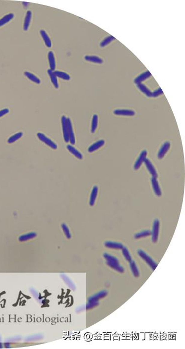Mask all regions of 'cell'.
<instances>
[{
    "label": "cell",
    "mask_w": 185,
    "mask_h": 349,
    "mask_svg": "<svg viewBox=\"0 0 185 349\" xmlns=\"http://www.w3.org/2000/svg\"><path fill=\"white\" fill-rule=\"evenodd\" d=\"M130 266L131 268V271L135 277H138L139 276V272L136 263L134 261H132L130 262Z\"/></svg>",
    "instance_id": "4316f807"
},
{
    "label": "cell",
    "mask_w": 185,
    "mask_h": 349,
    "mask_svg": "<svg viewBox=\"0 0 185 349\" xmlns=\"http://www.w3.org/2000/svg\"><path fill=\"white\" fill-rule=\"evenodd\" d=\"M147 154H148V152L146 151V150H142V151L141 152V154H139V157L134 165V169L135 170H137L138 169H139L143 162H145V161L146 159Z\"/></svg>",
    "instance_id": "5b68a950"
},
{
    "label": "cell",
    "mask_w": 185,
    "mask_h": 349,
    "mask_svg": "<svg viewBox=\"0 0 185 349\" xmlns=\"http://www.w3.org/2000/svg\"><path fill=\"white\" fill-rule=\"evenodd\" d=\"M24 73H25V76L27 77L29 80H31L35 83H37V84H40V82H41L40 79L38 78L35 75H34L33 73L28 72H25Z\"/></svg>",
    "instance_id": "d4e9b609"
},
{
    "label": "cell",
    "mask_w": 185,
    "mask_h": 349,
    "mask_svg": "<svg viewBox=\"0 0 185 349\" xmlns=\"http://www.w3.org/2000/svg\"><path fill=\"white\" fill-rule=\"evenodd\" d=\"M163 91H162V89H161V88L159 87V88H158L157 89L155 90L154 91L152 92V96H151V97H157V96H159V95H160L163 94Z\"/></svg>",
    "instance_id": "e575fe53"
},
{
    "label": "cell",
    "mask_w": 185,
    "mask_h": 349,
    "mask_svg": "<svg viewBox=\"0 0 185 349\" xmlns=\"http://www.w3.org/2000/svg\"><path fill=\"white\" fill-rule=\"evenodd\" d=\"M151 76V73L148 70V71H146V72L142 73L141 75L138 76V77H136L135 79L134 82L136 84L138 85L139 83H142V82L150 77Z\"/></svg>",
    "instance_id": "4fadbf2b"
},
{
    "label": "cell",
    "mask_w": 185,
    "mask_h": 349,
    "mask_svg": "<svg viewBox=\"0 0 185 349\" xmlns=\"http://www.w3.org/2000/svg\"><path fill=\"white\" fill-rule=\"evenodd\" d=\"M113 113L119 116H133L135 115L134 111L129 109H117L114 111Z\"/></svg>",
    "instance_id": "30bf717a"
},
{
    "label": "cell",
    "mask_w": 185,
    "mask_h": 349,
    "mask_svg": "<svg viewBox=\"0 0 185 349\" xmlns=\"http://www.w3.org/2000/svg\"><path fill=\"white\" fill-rule=\"evenodd\" d=\"M48 73L49 74V76L50 77L51 80L53 83V85L56 88H58L59 85H58V82L57 79V76L54 73V72L52 70H51L50 69H49L48 70Z\"/></svg>",
    "instance_id": "cb8c5ba5"
},
{
    "label": "cell",
    "mask_w": 185,
    "mask_h": 349,
    "mask_svg": "<svg viewBox=\"0 0 185 349\" xmlns=\"http://www.w3.org/2000/svg\"><path fill=\"white\" fill-rule=\"evenodd\" d=\"M151 183H152L153 189H154V192L155 195H157V196H160L162 193H161L160 187L159 186V183H158V180H157V177H152Z\"/></svg>",
    "instance_id": "8fae6325"
},
{
    "label": "cell",
    "mask_w": 185,
    "mask_h": 349,
    "mask_svg": "<svg viewBox=\"0 0 185 349\" xmlns=\"http://www.w3.org/2000/svg\"><path fill=\"white\" fill-rule=\"evenodd\" d=\"M53 72L57 77H60L61 79H63L64 80H69L70 79V76H69V75H68L66 73L62 72V71H59V70H55V71H53Z\"/></svg>",
    "instance_id": "484cf974"
},
{
    "label": "cell",
    "mask_w": 185,
    "mask_h": 349,
    "mask_svg": "<svg viewBox=\"0 0 185 349\" xmlns=\"http://www.w3.org/2000/svg\"><path fill=\"white\" fill-rule=\"evenodd\" d=\"M36 235H37L34 232L29 233L27 234L21 236L19 238V240H20V242H25L30 239H33L36 236Z\"/></svg>",
    "instance_id": "83f0119b"
},
{
    "label": "cell",
    "mask_w": 185,
    "mask_h": 349,
    "mask_svg": "<svg viewBox=\"0 0 185 349\" xmlns=\"http://www.w3.org/2000/svg\"><path fill=\"white\" fill-rule=\"evenodd\" d=\"M107 292L106 291H102L99 292L98 293L96 294V295H94L91 298H89L88 301L89 302H98V300H99L105 297L106 295H107Z\"/></svg>",
    "instance_id": "5bb4252c"
},
{
    "label": "cell",
    "mask_w": 185,
    "mask_h": 349,
    "mask_svg": "<svg viewBox=\"0 0 185 349\" xmlns=\"http://www.w3.org/2000/svg\"><path fill=\"white\" fill-rule=\"evenodd\" d=\"M37 136L41 142H43L52 149H56L57 148V145H56V143L43 133H38L37 134Z\"/></svg>",
    "instance_id": "277c9868"
},
{
    "label": "cell",
    "mask_w": 185,
    "mask_h": 349,
    "mask_svg": "<svg viewBox=\"0 0 185 349\" xmlns=\"http://www.w3.org/2000/svg\"><path fill=\"white\" fill-rule=\"evenodd\" d=\"M98 125V116L97 115L95 114L93 116L92 118V124H91V132L92 133H94L95 130H96V128L97 127Z\"/></svg>",
    "instance_id": "f546056e"
},
{
    "label": "cell",
    "mask_w": 185,
    "mask_h": 349,
    "mask_svg": "<svg viewBox=\"0 0 185 349\" xmlns=\"http://www.w3.org/2000/svg\"><path fill=\"white\" fill-rule=\"evenodd\" d=\"M67 148L69 151L70 152V153L73 154L78 159L82 160L83 158V156L82 154V153H80V152L79 151L73 146H72L71 145H67Z\"/></svg>",
    "instance_id": "2e32d148"
},
{
    "label": "cell",
    "mask_w": 185,
    "mask_h": 349,
    "mask_svg": "<svg viewBox=\"0 0 185 349\" xmlns=\"http://www.w3.org/2000/svg\"><path fill=\"white\" fill-rule=\"evenodd\" d=\"M40 34L41 35L42 38H43V40L44 41L46 46L48 48L51 47V45H52L51 41L50 38H49L46 31L44 30H41L40 31Z\"/></svg>",
    "instance_id": "d6986e66"
},
{
    "label": "cell",
    "mask_w": 185,
    "mask_h": 349,
    "mask_svg": "<svg viewBox=\"0 0 185 349\" xmlns=\"http://www.w3.org/2000/svg\"><path fill=\"white\" fill-rule=\"evenodd\" d=\"M122 249L123 255L124 256L127 261H128L129 262H130L131 261H132L131 255H130V253L128 249L126 247H124V246L123 248H122Z\"/></svg>",
    "instance_id": "1f68e13d"
},
{
    "label": "cell",
    "mask_w": 185,
    "mask_h": 349,
    "mask_svg": "<svg viewBox=\"0 0 185 349\" xmlns=\"http://www.w3.org/2000/svg\"><path fill=\"white\" fill-rule=\"evenodd\" d=\"M67 128H68L69 142H70V144H72V145H75V135H74V133H73L72 122H71L70 118H67Z\"/></svg>",
    "instance_id": "ba28073f"
},
{
    "label": "cell",
    "mask_w": 185,
    "mask_h": 349,
    "mask_svg": "<svg viewBox=\"0 0 185 349\" xmlns=\"http://www.w3.org/2000/svg\"><path fill=\"white\" fill-rule=\"evenodd\" d=\"M138 253L139 256L142 259H144V261L146 262V263H148V264L152 268L153 270H155L157 266V264L146 252L142 250L139 249L138 250Z\"/></svg>",
    "instance_id": "7a4b0ae2"
},
{
    "label": "cell",
    "mask_w": 185,
    "mask_h": 349,
    "mask_svg": "<svg viewBox=\"0 0 185 349\" xmlns=\"http://www.w3.org/2000/svg\"><path fill=\"white\" fill-rule=\"evenodd\" d=\"M48 58L50 70L52 71H54L56 68V62H55L54 55L52 51L49 52V53L48 54Z\"/></svg>",
    "instance_id": "e0dca14e"
},
{
    "label": "cell",
    "mask_w": 185,
    "mask_h": 349,
    "mask_svg": "<svg viewBox=\"0 0 185 349\" xmlns=\"http://www.w3.org/2000/svg\"><path fill=\"white\" fill-rule=\"evenodd\" d=\"M61 123H62V129H63L64 140L66 142H69L68 128H67V118L65 116H63L61 117Z\"/></svg>",
    "instance_id": "52a82bcc"
},
{
    "label": "cell",
    "mask_w": 185,
    "mask_h": 349,
    "mask_svg": "<svg viewBox=\"0 0 185 349\" xmlns=\"http://www.w3.org/2000/svg\"><path fill=\"white\" fill-rule=\"evenodd\" d=\"M137 86L139 90H141L142 93L145 94L146 96H148V97L152 96V92L151 91V90H149V89L145 85H144V84L142 83H139L137 85Z\"/></svg>",
    "instance_id": "44dd1931"
},
{
    "label": "cell",
    "mask_w": 185,
    "mask_h": 349,
    "mask_svg": "<svg viewBox=\"0 0 185 349\" xmlns=\"http://www.w3.org/2000/svg\"><path fill=\"white\" fill-rule=\"evenodd\" d=\"M104 245L107 248L113 249H122V248L124 247L123 245L121 243L111 241H106L104 243Z\"/></svg>",
    "instance_id": "9a60e30c"
},
{
    "label": "cell",
    "mask_w": 185,
    "mask_h": 349,
    "mask_svg": "<svg viewBox=\"0 0 185 349\" xmlns=\"http://www.w3.org/2000/svg\"><path fill=\"white\" fill-rule=\"evenodd\" d=\"M98 190V188L97 186H94L93 187L91 193L90 201H89V204L91 206H93L94 204L96 197L97 195Z\"/></svg>",
    "instance_id": "ffe728a7"
},
{
    "label": "cell",
    "mask_w": 185,
    "mask_h": 349,
    "mask_svg": "<svg viewBox=\"0 0 185 349\" xmlns=\"http://www.w3.org/2000/svg\"><path fill=\"white\" fill-rule=\"evenodd\" d=\"M159 228H160V222L158 219H155L154 221L153 224L152 231L151 232L152 235V240L154 243H157L158 240V236H159Z\"/></svg>",
    "instance_id": "3957f363"
},
{
    "label": "cell",
    "mask_w": 185,
    "mask_h": 349,
    "mask_svg": "<svg viewBox=\"0 0 185 349\" xmlns=\"http://www.w3.org/2000/svg\"><path fill=\"white\" fill-rule=\"evenodd\" d=\"M171 146V144L169 142H165L162 145V146L160 148L159 150V151L158 152V159H161L164 157L165 155L166 154L167 152L168 151V150L170 149Z\"/></svg>",
    "instance_id": "8992f818"
},
{
    "label": "cell",
    "mask_w": 185,
    "mask_h": 349,
    "mask_svg": "<svg viewBox=\"0 0 185 349\" xmlns=\"http://www.w3.org/2000/svg\"><path fill=\"white\" fill-rule=\"evenodd\" d=\"M85 59L86 61L93 62V63H98V64H102L103 63V60L97 56L86 55L85 57Z\"/></svg>",
    "instance_id": "7402d4cb"
},
{
    "label": "cell",
    "mask_w": 185,
    "mask_h": 349,
    "mask_svg": "<svg viewBox=\"0 0 185 349\" xmlns=\"http://www.w3.org/2000/svg\"><path fill=\"white\" fill-rule=\"evenodd\" d=\"M104 144H105V141L104 140H103V139L98 140L97 142H96L93 143L91 146H89L88 149V151L90 153L93 152L95 150H97V149H99L100 148H101L102 146H103Z\"/></svg>",
    "instance_id": "7c38bea8"
},
{
    "label": "cell",
    "mask_w": 185,
    "mask_h": 349,
    "mask_svg": "<svg viewBox=\"0 0 185 349\" xmlns=\"http://www.w3.org/2000/svg\"><path fill=\"white\" fill-rule=\"evenodd\" d=\"M151 235V232L149 230H145L139 232L135 235V239H138L142 237H146Z\"/></svg>",
    "instance_id": "f1b7e54d"
},
{
    "label": "cell",
    "mask_w": 185,
    "mask_h": 349,
    "mask_svg": "<svg viewBox=\"0 0 185 349\" xmlns=\"http://www.w3.org/2000/svg\"><path fill=\"white\" fill-rule=\"evenodd\" d=\"M13 17H14V14L12 13H9V14L4 16L3 18L0 19V27L1 26L4 25L6 23H7L8 22H10V20H12V19H13Z\"/></svg>",
    "instance_id": "603a6c76"
},
{
    "label": "cell",
    "mask_w": 185,
    "mask_h": 349,
    "mask_svg": "<svg viewBox=\"0 0 185 349\" xmlns=\"http://www.w3.org/2000/svg\"><path fill=\"white\" fill-rule=\"evenodd\" d=\"M62 228L64 232V233H65L66 237H67V239H70L71 235H70V232L69 228L65 224V223L62 224Z\"/></svg>",
    "instance_id": "836d02e7"
},
{
    "label": "cell",
    "mask_w": 185,
    "mask_h": 349,
    "mask_svg": "<svg viewBox=\"0 0 185 349\" xmlns=\"http://www.w3.org/2000/svg\"><path fill=\"white\" fill-rule=\"evenodd\" d=\"M22 135H23V133H22V132H19V133H16L15 135H13V136H10V137L9 139H8V140H7V142H8V143H13L14 142H16V141L17 140H18L19 139L21 138V137H22Z\"/></svg>",
    "instance_id": "4dcf8cb0"
},
{
    "label": "cell",
    "mask_w": 185,
    "mask_h": 349,
    "mask_svg": "<svg viewBox=\"0 0 185 349\" xmlns=\"http://www.w3.org/2000/svg\"><path fill=\"white\" fill-rule=\"evenodd\" d=\"M103 256L106 260L107 264L111 268L121 273L124 271V268L120 264L119 261L116 258L107 253H104Z\"/></svg>",
    "instance_id": "6da1fadb"
},
{
    "label": "cell",
    "mask_w": 185,
    "mask_h": 349,
    "mask_svg": "<svg viewBox=\"0 0 185 349\" xmlns=\"http://www.w3.org/2000/svg\"><path fill=\"white\" fill-rule=\"evenodd\" d=\"M9 112V110L8 109H4L0 111V118L4 116V115L7 114Z\"/></svg>",
    "instance_id": "d590c367"
},
{
    "label": "cell",
    "mask_w": 185,
    "mask_h": 349,
    "mask_svg": "<svg viewBox=\"0 0 185 349\" xmlns=\"http://www.w3.org/2000/svg\"><path fill=\"white\" fill-rule=\"evenodd\" d=\"M145 163L146 168L148 171V172H149V173L152 175V177H155L157 178L158 177V174L157 173V170L151 161L149 160V159L146 158L145 161Z\"/></svg>",
    "instance_id": "9c48e42d"
},
{
    "label": "cell",
    "mask_w": 185,
    "mask_h": 349,
    "mask_svg": "<svg viewBox=\"0 0 185 349\" xmlns=\"http://www.w3.org/2000/svg\"><path fill=\"white\" fill-rule=\"evenodd\" d=\"M32 17V12L30 10H28L26 13V16L25 17L24 25H23V29L25 31H27L28 29L29 26L30 25L31 19Z\"/></svg>",
    "instance_id": "ac0fdd59"
},
{
    "label": "cell",
    "mask_w": 185,
    "mask_h": 349,
    "mask_svg": "<svg viewBox=\"0 0 185 349\" xmlns=\"http://www.w3.org/2000/svg\"><path fill=\"white\" fill-rule=\"evenodd\" d=\"M115 38L113 36L110 35V36H108L107 37L104 39L103 40H102V41L100 43L101 47H104L106 46L108 44L110 43L111 42L113 41V40L115 39Z\"/></svg>",
    "instance_id": "d6a6232c"
}]
</instances>
